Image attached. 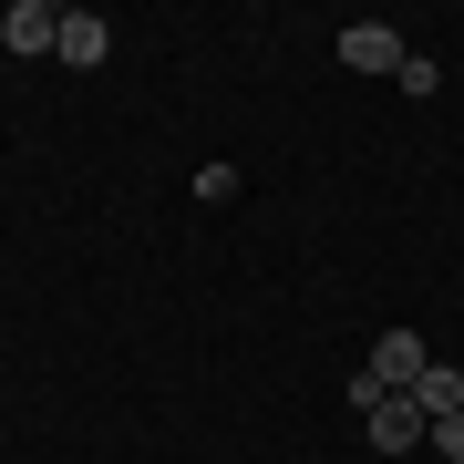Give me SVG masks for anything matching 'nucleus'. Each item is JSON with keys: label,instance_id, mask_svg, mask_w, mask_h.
Listing matches in <instances>:
<instances>
[{"label": "nucleus", "instance_id": "nucleus-1", "mask_svg": "<svg viewBox=\"0 0 464 464\" xmlns=\"http://www.w3.org/2000/svg\"><path fill=\"white\" fill-rule=\"evenodd\" d=\"M423 372H433V351H423V331H382V341H372V372L351 382V402H362V413H372L382 392H413Z\"/></svg>", "mask_w": 464, "mask_h": 464}, {"label": "nucleus", "instance_id": "nucleus-2", "mask_svg": "<svg viewBox=\"0 0 464 464\" xmlns=\"http://www.w3.org/2000/svg\"><path fill=\"white\" fill-rule=\"evenodd\" d=\"M341 63H351V72H392V83H402V63H413V42H402L392 21H351V32H341Z\"/></svg>", "mask_w": 464, "mask_h": 464}, {"label": "nucleus", "instance_id": "nucleus-3", "mask_svg": "<svg viewBox=\"0 0 464 464\" xmlns=\"http://www.w3.org/2000/svg\"><path fill=\"white\" fill-rule=\"evenodd\" d=\"M362 423H372V444H382V454H413V444H423V433H433L413 392H382V402H372V413H362Z\"/></svg>", "mask_w": 464, "mask_h": 464}, {"label": "nucleus", "instance_id": "nucleus-4", "mask_svg": "<svg viewBox=\"0 0 464 464\" xmlns=\"http://www.w3.org/2000/svg\"><path fill=\"white\" fill-rule=\"evenodd\" d=\"M103 52H114V21H103V11H63V42H52V63H72V72H93Z\"/></svg>", "mask_w": 464, "mask_h": 464}, {"label": "nucleus", "instance_id": "nucleus-5", "mask_svg": "<svg viewBox=\"0 0 464 464\" xmlns=\"http://www.w3.org/2000/svg\"><path fill=\"white\" fill-rule=\"evenodd\" d=\"M0 42L11 52H52L63 42V11H52V0H11V11H0Z\"/></svg>", "mask_w": 464, "mask_h": 464}, {"label": "nucleus", "instance_id": "nucleus-6", "mask_svg": "<svg viewBox=\"0 0 464 464\" xmlns=\"http://www.w3.org/2000/svg\"><path fill=\"white\" fill-rule=\"evenodd\" d=\"M413 402H423V423H454V413H464V372H454V362H433V372L413 382Z\"/></svg>", "mask_w": 464, "mask_h": 464}, {"label": "nucleus", "instance_id": "nucleus-7", "mask_svg": "<svg viewBox=\"0 0 464 464\" xmlns=\"http://www.w3.org/2000/svg\"><path fill=\"white\" fill-rule=\"evenodd\" d=\"M197 197H207V207H227V197H237V166H227V155H217V166H197Z\"/></svg>", "mask_w": 464, "mask_h": 464}, {"label": "nucleus", "instance_id": "nucleus-8", "mask_svg": "<svg viewBox=\"0 0 464 464\" xmlns=\"http://www.w3.org/2000/svg\"><path fill=\"white\" fill-rule=\"evenodd\" d=\"M423 444H433V454H444V464H464V413H454V423H433V433H423Z\"/></svg>", "mask_w": 464, "mask_h": 464}]
</instances>
